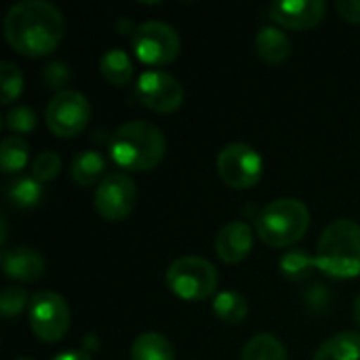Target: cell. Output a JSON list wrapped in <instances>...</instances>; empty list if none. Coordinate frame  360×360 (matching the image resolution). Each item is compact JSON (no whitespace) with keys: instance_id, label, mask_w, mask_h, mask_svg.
Segmentation results:
<instances>
[{"instance_id":"2","label":"cell","mask_w":360,"mask_h":360,"mask_svg":"<svg viewBox=\"0 0 360 360\" xmlns=\"http://www.w3.org/2000/svg\"><path fill=\"white\" fill-rule=\"evenodd\" d=\"M165 152L167 139L150 120L122 122L110 139L114 162L127 171H150L162 160Z\"/></svg>"},{"instance_id":"11","label":"cell","mask_w":360,"mask_h":360,"mask_svg":"<svg viewBox=\"0 0 360 360\" xmlns=\"http://www.w3.org/2000/svg\"><path fill=\"white\" fill-rule=\"evenodd\" d=\"M135 95L154 112H173L184 101V84L169 72L148 70L137 78Z\"/></svg>"},{"instance_id":"27","label":"cell","mask_w":360,"mask_h":360,"mask_svg":"<svg viewBox=\"0 0 360 360\" xmlns=\"http://www.w3.org/2000/svg\"><path fill=\"white\" fill-rule=\"evenodd\" d=\"M4 124L13 133H30L36 127V112L30 105H15L6 112Z\"/></svg>"},{"instance_id":"17","label":"cell","mask_w":360,"mask_h":360,"mask_svg":"<svg viewBox=\"0 0 360 360\" xmlns=\"http://www.w3.org/2000/svg\"><path fill=\"white\" fill-rule=\"evenodd\" d=\"M312 360H360V333L342 331L329 338Z\"/></svg>"},{"instance_id":"24","label":"cell","mask_w":360,"mask_h":360,"mask_svg":"<svg viewBox=\"0 0 360 360\" xmlns=\"http://www.w3.org/2000/svg\"><path fill=\"white\" fill-rule=\"evenodd\" d=\"M314 268H316V259H314L308 251H302V249L287 251V253L281 257V272H283V276H287L289 281L308 278L310 272H312Z\"/></svg>"},{"instance_id":"6","label":"cell","mask_w":360,"mask_h":360,"mask_svg":"<svg viewBox=\"0 0 360 360\" xmlns=\"http://www.w3.org/2000/svg\"><path fill=\"white\" fill-rule=\"evenodd\" d=\"M131 44L139 61L148 65H167L179 55L181 38L171 23L148 19L133 30Z\"/></svg>"},{"instance_id":"1","label":"cell","mask_w":360,"mask_h":360,"mask_svg":"<svg viewBox=\"0 0 360 360\" xmlns=\"http://www.w3.org/2000/svg\"><path fill=\"white\" fill-rule=\"evenodd\" d=\"M2 30L15 51L27 57H40L61 42L65 19L49 0H21L6 11Z\"/></svg>"},{"instance_id":"26","label":"cell","mask_w":360,"mask_h":360,"mask_svg":"<svg viewBox=\"0 0 360 360\" xmlns=\"http://www.w3.org/2000/svg\"><path fill=\"white\" fill-rule=\"evenodd\" d=\"M59 171H61V156H59L57 152H53V150H42V152H38V154L34 156L30 175H32L36 181L44 184V181L55 179Z\"/></svg>"},{"instance_id":"33","label":"cell","mask_w":360,"mask_h":360,"mask_svg":"<svg viewBox=\"0 0 360 360\" xmlns=\"http://www.w3.org/2000/svg\"><path fill=\"white\" fill-rule=\"evenodd\" d=\"M15 360H32V359H15Z\"/></svg>"},{"instance_id":"18","label":"cell","mask_w":360,"mask_h":360,"mask_svg":"<svg viewBox=\"0 0 360 360\" xmlns=\"http://www.w3.org/2000/svg\"><path fill=\"white\" fill-rule=\"evenodd\" d=\"M173 344L156 331H146L135 338L131 346V360H173Z\"/></svg>"},{"instance_id":"29","label":"cell","mask_w":360,"mask_h":360,"mask_svg":"<svg viewBox=\"0 0 360 360\" xmlns=\"http://www.w3.org/2000/svg\"><path fill=\"white\" fill-rule=\"evenodd\" d=\"M44 80H46L51 86H61V84H65V82L70 80V70H68V65H63V63H59V61L49 63V65L44 68Z\"/></svg>"},{"instance_id":"19","label":"cell","mask_w":360,"mask_h":360,"mask_svg":"<svg viewBox=\"0 0 360 360\" xmlns=\"http://www.w3.org/2000/svg\"><path fill=\"white\" fill-rule=\"evenodd\" d=\"M99 70L108 82L122 86L133 78V59L122 49H108L99 59Z\"/></svg>"},{"instance_id":"15","label":"cell","mask_w":360,"mask_h":360,"mask_svg":"<svg viewBox=\"0 0 360 360\" xmlns=\"http://www.w3.org/2000/svg\"><path fill=\"white\" fill-rule=\"evenodd\" d=\"M255 51L264 61L278 65L291 55V40L281 27L264 25L255 36Z\"/></svg>"},{"instance_id":"28","label":"cell","mask_w":360,"mask_h":360,"mask_svg":"<svg viewBox=\"0 0 360 360\" xmlns=\"http://www.w3.org/2000/svg\"><path fill=\"white\" fill-rule=\"evenodd\" d=\"M25 306H30V302H27V293L23 287H13V285L4 287L0 295V312L4 319L19 314Z\"/></svg>"},{"instance_id":"7","label":"cell","mask_w":360,"mask_h":360,"mask_svg":"<svg viewBox=\"0 0 360 360\" xmlns=\"http://www.w3.org/2000/svg\"><path fill=\"white\" fill-rule=\"evenodd\" d=\"M264 171V160L259 152L243 141H232L224 146L217 154V173L230 188H251L259 181Z\"/></svg>"},{"instance_id":"22","label":"cell","mask_w":360,"mask_h":360,"mask_svg":"<svg viewBox=\"0 0 360 360\" xmlns=\"http://www.w3.org/2000/svg\"><path fill=\"white\" fill-rule=\"evenodd\" d=\"M213 312L224 323H243L249 314V304L236 291H221L213 300Z\"/></svg>"},{"instance_id":"12","label":"cell","mask_w":360,"mask_h":360,"mask_svg":"<svg viewBox=\"0 0 360 360\" xmlns=\"http://www.w3.org/2000/svg\"><path fill=\"white\" fill-rule=\"evenodd\" d=\"M270 17L289 30H310L325 17V0H278L270 4Z\"/></svg>"},{"instance_id":"4","label":"cell","mask_w":360,"mask_h":360,"mask_svg":"<svg viewBox=\"0 0 360 360\" xmlns=\"http://www.w3.org/2000/svg\"><path fill=\"white\" fill-rule=\"evenodd\" d=\"M310 226V211L297 198H278L262 209L255 228L259 238L270 247L297 243Z\"/></svg>"},{"instance_id":"13","label":"cell","mask_w":360,"mask_h":360,"mask_svg":"<svg viewBox=\"0 0 360 360\" xmlns=\"http://www.w3.org/2000/svg\"><path fill=\"white\" fill-rule=\"evenodd\" d=\"M253 247V230L247 221L234 219L226 224L215 236V253L226 264H236L249 255Z\"/></svg>"},{"instance_id":"3","label":"cell","mask_w":360,"mask_h":360,"mask_svg":"<svg viewBox=\"0 0 360 360\" xmlns=\"http://www.w3.org/2000/svg\"><path fill=\"white\" fill-rule=\"evenodd\" d=\"M316 268L333 278L360 274V226L352 219L331 221L316 243Z\"/></svg>"},{"instance_id":"31","label":"cell","mask_w":360,"mask_h":360,"mask_svg":"<svg viewBox=\"0 0 360 360\" xmlns=\"http://www.w3.org/2000/svg\"><path fill=\"white\" fill-rule=\"evenodd\" d=\"M51 360H91V356L86 352H80V350H65V352L55 354Z\"/></svg>"},{"instance_id":"9","label":"cell","mask_w":360,"mask_h":360,"mask_svg":"<svg viewBox=\"0 0 360 360\" xmlns=\"http://www.w3.org/2000/svg\"><path fill=\"white\" fill-rule=\"evenodd\" d=\"M91 118V103L89 99L74 89L59 91L44 110L46 127L59 137H74L78 135Z\"/></svg>"},{"instance_id":"14","label":"cell","mask_w":360,"mask_h":360,"mask_svg":"<svg viewBox=\"0 0 360 360\" xmlns=\"http://www.w3.org/2000/svg\"><path fill=\"white\" fill-rule=\"evenodd\" d=\"M2 270L15 281H36L44 274V257L30 247H13L2 251Z\"/></svg>"},{"instance_id":"20","label":"cell","mask_w":360,"mask_h":360,"mask_svg":"<svg viewBox=\"0 0 360 360\" xmlns=\"http://www.w3.org/2000/svg\"><path fill=\"white\" fill-rule=\"evenodd\" d=\"M240 360H289L287 350L281 344V340L272 333H259L251 338L245 348Z\"/></svg>"},{"instance_id":"10","label":"cell","mask_w":360,"mask_h":360,"mask_svg":"<svg viewBox=\"0 0 360 360\" xmlns=\"http://www.w3.org/2000/svg\"><path fill=\"white\" fill-rule=\"evenodd\" d=\"M95 209L110 221L124 219L137 202V186L127 173H110L95 188Z\"/></svg>"},{"instance_id":"21","label":"cell","mask_w":360,"mask_h":360,"mask_svg":"<svg viewBox=\"0 0 360 360\" xmlns=\"http://www.w3.org/2000/svg\"><path fill=\"white\" fill-rule=\"evenodd\" d=\"M30 160V146L19 135H8L0 143V167L6 175L19 173Z\"/></svg>"},{"instance_id":"23","label":"cell","mask_w":360,"mask_h":360,"mask_svg":"<svg viewBox=\"0 0 360 360\" xmlns=\"http://www.w3.org/2000/svg\"><path fill=\"white\" fill-rule=\"evenodd\" d=\"M6 196H8V200H11L15 207H19V209L36 207V205L42 200V184L36 181L32 175H27V177H17L15 181L8 184Z\"/></svg>"},{"instance_id":"5","label":"cell","mask_w":360,"mask_h":360,"mask_svg":"<svg viewBox=\"0 0 360 360\" xmlns=\"http://www.w3.org/2000/svg\"><path fill=\"white\" fill-rule=\"evenodd\" d=\"M167 287L181 300L200 302L215 293L217 289V270L215 266L198 255L177 257L167 268Z\"/></svg>"},{"instance_id":"8","label":"cell","mask_w":360,"mask_h":360,"mask_svg":"<svg viewBox=\"0 0 360 360\" xmlns=\"http://www.w3.org/2000/svg\"><path fill=\"white\" fill-rule=\"evenodd\" d=\"M27 314L32 331L42 342H59L70 329L68 302L55 291L34 293L27 306Z\"/></svg>"},{"instance_id":"25","label":"cell","mask_w":360,"mask_h":360,"mask_svg":"<svg viewBox=\"0 0 360 360\" xmlns=\"http://www.w3.org/2000/svg\"><path fill=\"white\" fill-rule=\"evenodd\" d=\"M0 91H2V103L15 101L23 91V74L11 61H0Z\"/></svg>"},{"instance_id":"30","label":"cell","mask_w":360,"mask_h":360,"mask_svg":"<svg viewBox=\"0 0 360 360\" xmlns=\"http://www.w3.org/2000/svg\"><path fill=\"white\" fill-rule=\"evenodd\" d=\"M335 8L346 21L360 23V0H338Z\"/></svg>"},{"instance_id":"32","label":"cell","mask_w":360,"mask_h":360,"mask_svg":"<svg viewBox=\"0 0 360 360\" xmlns=\"http://www.w3.org/2000/svg\"><path fill=\"white\" fill-rule=\"evenodd\" d=\"M354 321H356V325L360 327V293H359V297H356V302H354Z\"/></svg>"},{"instance_id":"16","label":"cell","mask_w":360,"mask_h":360,"mask_svg":"<svg viewBox=\"0 0 360 360\" xmlns=\"http://www.w3.org/2000/svg\"><path fill=\"white\" fill-rule=\"evenodd\" d=\"M105 171V158L97 150H82L74 156L70 165V175L78 186H95L99 184Z\"/></svg>"}]
</instances>
